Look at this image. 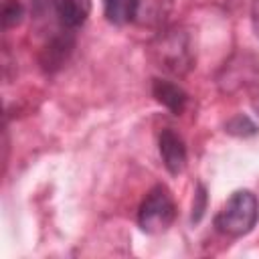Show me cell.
<instances>
[{
  "instance_id": "cell-12",
  "label": "cell",
  "mask_w": 259,
  "mask_h": 259,
  "mask_svg": "<svg viewBox=\"0 0 259 259\" xmlns=\"http://www.w3.org/2000/svg\"><path fill=\"white\" fill-rule=\"evenodd\" d=\"M251 24H253L255 34L259 36V0H253L251 4Z\"/></svg>"
},
{
  "instance_id": "cell-4",
  "label": "cell",
  "mask_w": 259,
  "mask_h": 259,
  "mask_svg": "<svg viewBox=\"0 0 259 259\" xmlns=\"http://www.w3.org/2000/svg\"><path fill=\"white\" fill-rule=\"evenodd\" d=\"M174 10V0H130V22L140 28L160 30Z\"/></svg>"
},
{
  "instance_id": "cell-1",
  "label": "cell",
  "mask_w": 259,
  "mask_h": 259,
  "mask_svg": "<svg viewBox=\"0 0 259 259\" xmlns=\"http://www.w3.org/2000/svg\"><path fill=\"white\" fill-rule=\"evenodd\" d=\"M150 59L168 75L184 77L194 67L192 36L184 26H164L150 40Z\"/></svg>"
},
{
  "instance_id": "cell-13",
  "label": "cell",
  "mask_w": 259,
  "mask_h": 259,
  "mask_svg": "<svg viewBox=\"0 0 259 259\" xmlns=\"http://www.w3.org/2000/svg\"><path fill=\"white\" fill-rule=\"evenodd\" d=\"M251 103H253V109H255V111H257V115H259V91L255 93V97H253V101H251Z\"/></svg>"
},
{
  "instance_id": "cell-5",
  "label": "cell",
  "mask_w": 259,
  "mask_h": 259,
  "mask_svg": "<svg viewBox=\"0 0 259 259\" xmlns=\"http://www.w3.org/2000/svg\"><path fill=\"white\" fill-rule=\"evenodd\" d=\"M75 49V36H73V30L61 26V30H57L40 49V55H38V61H40V67L47 71V73H55L59 71L71 57Z\"/></svg>"
},
{
  "instance_id": "cell-2",
  "label": "cell",
  "mask_w": 259,
  "mask_h": 259,
  "mask_svg": "<svg viewBox=\"0 0 259 259\" xmlns=\"http://www.w3.org/2000/svg\"><path fill=\"white\" fill-rule=\"evenodd\" d=\"M259 221V202L251 190H235L225 206L214 217V229L225 235L239 239L253 231Z\"/></svg>"
},
{
  "instance_id": "cell-3",
  "label": "cell",
  "mask_w": 259,
  "mask_h": 259,
  "mask_svg": "<svg viewBox=\"0 0 259 259\" xmlns=\"http://www.w3.org/2000/svg\"><path fill=\"white\" fill-rule=\"evenodd\" d=\"M176 214L178 210H176L172 192L164 184H158L142 200L138 210V225L142 231L150 235H160L172 227V223L176 221Z\"/></svg>"
},
{
  "instance_id": "cell-9",
  "label": "cell",
  "mask_w": 259,
  "mask_h": 259,
  "mask_svg": "<svg viewBox=\"0 0 259 259\" xmlns=\"http://www.w3.org/2000/svg\"><path fill=\"white\" fill-rule=\"evenodd\" d=\"M24 18V6L20 0H4L2 2V26L12 28L18 26Z\"/></svg>"
},
{
  "instance_id": "cell-11",
  "label": "cell",
  "mask_w": 259,
  "mask_h": 259,
  "mask_svg": "<svg viewBox=\"0 0 259 259\" xmlns=\"http://www.w3.org/2000/svg\"><path fill=\"white\" fill-rule=\"evenodd\" d=\"M225 130H227L229 134H233V136H241V138H247V136L257 134V125H255L247 115H243V113L231 117V119L225 123Z\"/></svg>"
},
{
  "instance_id": "cell-6",
  "label": "cell",
  "mask_w": 259,
  "mask_h": 259,
  "mask_svg": "<svg viewBox=\"0 0 259 259\" xmlns=\"http://www.w3.org/2000/svg\"><path fill=\"white\" fill-rule=\"evenodd\" d=\"M158 150H160L162 162H164V166L170 174L176 176L184 170V166H186V146L174 130H170V127L162 130V134L158 138Z\"/></svg>"
},
{
  "instance_id": "cell-8",
  "label": "cell",
  "mask_w": 259,
  "mask_h": 259,
  "mask_svg": "<svg viewBox=\"0 0 259 259\" xmlns=\"http://www.w3.org/2000/svg\"><path fill=\"white\" fill-rule=\"evenodd\" d=\"M152 93L156 97L158 103H162L166 109H170L174 115H180L184 109H186V103H188V93L172 83V81H166V79H154L152 83Z\"/></svg>"
},
{
  "instance_id": "cell-10",
  "label": "cell",
  "mask_w": 259,
  "mask_h": 259,
  "mask_svg": "<svg viewBox=\"0 0 259 259\" xmlns=\"http://www.w3.org/2000/svg\"><path fill=\"white\" fill-rule=\"evenodd\" d=\"M105 16L113 24H123L130 20V0H103Z\"/></svg>"
},
{
  "instance_id": "cell-7",
  "label": "cell",
  "mask_w": 259,
  "mask_h": 259,
  "mask_svg": "<svg viewBox=\"0 0 259 259\" xmlns=\"http://www.w3.org/2000/svg\"><path fill=\"white\" fill-rule=\"evenodd\" d=\"M91 8H93L91 0H57L55 2V14L61 26L69 30L83 26L91 14Z\"/></svg>"
}]
</instances>
